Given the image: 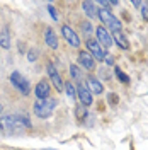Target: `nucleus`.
<instances>
[{
    "label": "nucleus",
    "mask_w": 148,
    "mask_h": 150,
    "mask_svg": "<svg viewBox=\"0 0 148 150\" xmlns=\"http://www.w3.org/2000/svg\"><path fill=\"white\" fill-rule=\"evenodd\" d=\"M31 126V121L26 114H9L0 118V130L5 135H20L22 131Z\"/></svg>",
    "instance_id": "1"
},
{
    "label": "nucleus",
    "mask_w": 148,
    "mask_h": 150,
    "mask_svg": "<svg viewBox=\"0 0 148 150\" xmlns=\"http://www.w3.org/2000/svg\"><path fill=\"white\" fill-rule=\"evenodd\" d=\"M34 114L37 118L44 120V118H49L53 112H55V108H56V101L55 99H43V101H36L34 103Z\"/></svg>",
    "instance_id": "2"
},
{
    "label": "nucleus",
    "mask_w": 148,
    "mask_h": 150,
    "mask_svg": "<svg viewBox=\"0 0 148 150\" xmlns=\"http://www.w3.org/2000/svg\"><path fill=\"white\" fill-rule=\"evenodd\" d=\"M97 16H99V19L109 29H112V31H121V21L118 17H114L112 12H109L107 9H99L97 10Z\"/></svg>",
    "instance_id": "3"
},
{
    "label": "nucleus",
    "mask_w": 148,
    "mask_h": 150,
    "mask_svg": "<svg viewBox=\"0 0 148 150\" xmlns=\"http://www.w3.org/2000/svg\"><path fill=\"white\" fill-rule=\"evenodd\" d=\"M10 82H12V85L17 89L20 94H24V96H27L29 94V80L24 77V75H20L19 72H12L10 74Z\"/></svg>",
    "instance_id": "4"
},
{
    "label": "nucleus",
    "mask_w": 148,
    "mask_h": 150,
    "mask_svg": "<svg viewBox=\"0 0 148 150\" xmlns=\"http://www.w3.org/2000/svg\"><path fill=\"white\" fill-rule=\"evenodd\" d=\"M87 50L95 60H104L106 58V50L97 43V39H87Z\"/></svg>",
    "instance_id": "5"
},
{
    "label": "nucleus",
    "mask_w": 148,
    "mask_h": 150,
    "mask_svg": "<svg viewBox=\"0 0 148 150\" xmlns=\"http://www.w3.org/2000/svg\"><path fill=\"white\" fill-rule=\"evenodd\" d=\"M95 34H97V43L101 45L102 48H109L112 45V36L107 33V29L102 28V26H99L97 28V31H95Z\"/></svg>",
    "instance_id": "6"
},
{
    "label": "nucleus",
    "mask_w": 148,
    "mask_h": 150,
    "mask_svg": "<svg viewBox=\"0 0 148 150\" xmlns=\"http://www.w3.org/2000/svg\"><path fill=\"white\" fill-rule=\"evenodd\" d=\"M61 33H63V38L66 39L68 45H72V46H78V45H80V38H78V34H77L70 26H63V28H61Z\"/></svg>",
    "instance_id": "7"
},
{
    "label": "nucleus",
    "mask_w": 148,
    "mask_h": 150,
    "mask_svg": "<svg viewBox=\"0 0 148 150\" xmlns=\"http://www.w3.org/2000/svg\"><path fill=\"white\" fill-rule=\"evenodd\" d=\"M48 75L53 80L56 91H63V80H61V77H60V74H58V70H56V67L53 63H48Z\"/></svg>",
    "instance_id": "8"
},
{
    "label": "nucleus",
    "mask_w": 148,
    "mask_h": 150,
    "mask_svg": "<svg viewBox=\"0 0 148 150\" xmlns=\"http://www.w3.org/2000/svg\"><path fill=\"white\" fill-rule=\"evenodd\" d=\"M78 63H80L83 68H87V70H94V68H95V60L92 58V55H90L89 51H80V55H78Z\"/></svg>",
    "instance_id": "9"
},
{
    "label": "nucleus",
    "mask_w": 148,
    "mask_h": 150,
    "mask_svg": "<svg viewBox=\"0 0 148 150\" xmlns=\"http://www.w3.org/2000/svg\"><path fill=\"white\" fill-rule=\"evenodd\" d=\"M34 94H36L37 101H43V99H48L49 96V84L46 80H41L36 84V89H34Z\"/></svg>",
    "instance_id": "10"
},
{
    "label": "nucleus",
    "mask_w": 148,
    "mask_h": 150,
    "mask_svg": "<svg viewBox=\"0 0 148 150\" xmlns=\"http://www.w3.org/2000/svg\"><path fill=\"white\" fill-rule=\"evenodd\" d=\"M77 96H78V99H80V103H82L83 106H90V104H92V94H90V91H89L87 87L78 85V87H77Z\"/></svg>",
    "instance_id": "11"
},
{
    "label": "nucleus",
    "mask_w": 148,
    "mask_h": 150,
    "mask_svg": "<svg viewBox=\"0 0 148 150\" xmlns=\"http://www.w3.org/2000/svg\"><path fill=\"white\" fill-rule=\"evenodd\" d=\"M112 43H116L119 48H123V50H126V48L130 46V43H128V39H126V36L121 33V31H112Z\"/></svg>",
    "instance_id": "12"
},
{
    "label": "nucleus",
    "mask_w": 148,
    "mask_h": 150,
    "mask_svg": "<svg viewBox=\"0 0 148 150\" xmlns=\"http://www.w3.org/2000/svg\"><path fill=\"white\" fill-rule=\"evenodd\" d=\"M87 87H89V91H90V94H102L104 92V87H102V84L95 79V77H89V80H87Z\"/></svg>",
    "instance_id": "13"
},
{
    "label": "nucleus",
    "mask_w": 148,
    "mask_h": 150,
    "mask_svg": "<svg viewBox=\"0 0 148 150\" xmlns=\"http://www.w3.org/2000/svg\"><path fill=\"white\" fill-rule=\"evenodd\" d=\"M44 39H46V45L49 48H53V50L58 48V39H56L55 31H53L51 28H48L46 31H44Z\"/></svg>",
    "instance_id": "14"
},
{
    "label": "nucleus",
    "mask_w": 148,
    "mask_h": 150,
    "mask_svg": "<svg viewBox=\"0 0 148 150\" xmlns=\"http://www.w3.org/2000/svg\"><path fill=\"white\" fill-rule=\"evenodd\" d=\"M0 46L2 48H10V34H9V28H4V31L0 33Z\"/></svg>",
    "instance_id": "15"
},
{
    "label": "nucleus",
    "mask_w": 148,
    "mask_h": 150,
    "mask_svg": "<svg viewBox=\"0 0 148 150\" xmlns=\"http://www.w3.org/2000/svg\"><path fill=\"white\" fill-rule=\"evenodd\" d=\"M82 9L85 10V14H87L89 17H95V14H97V10H95V4H94V2H83Z\"/></svg>",
    "instance_id": "16"
},
{
    "label": "nucleus",
    "mask_w": 148,
    "mask_h": 150,
    "mask_svg": "<svg viewBox=\"0 0 148 150\" xmlns=\"http://www.w3.org/2000/svg\"><path fill=\"white\" fill-rule=\"evenodd\" d=\"M70 75H72V79H73V80L82 82V68H80L78 65H72V67H70Z\"/></svg>",
    "instance_id": "17"
},
{
    "label": "nucleus",
    "mask_w": 148,
    "mask_h": 150,
    "mask_svg": "<svg viewBox=\"0 0 148 150\" xmlns=\"http://www.w3.org/2000/svg\"><path fill=\"white\" fill-rule=\"evenodd\" d=\"M116 75H118V79H119V80L123 82V84H130V77H128V75L124 74V72L121 70L119 67H116Z\"/></svg>",
    "instance_id": "18"
},
{
    "label": "nucleus",
    "mask_w": 148,
    "mask_h": 150,
    "mask_svg": "<svg viewBox=\"0 0 148 150\" xmlns=\"http://www.w3.org/2000/svg\"><path fill=\"white\" fill-rule=\"evenodd\" d=\"M65 89H66V94H68V97H75V96H77V91H75V87L70 84V82L65 85Z\"/></svg>",
    "instance_id": "19"
},
{
    "label": "nucleus",
    "mask_w": 148,
    "mask_h": 150,
    "mask_svg": "<svg viewBox=\"0 0 148 150\" xmlns=\"http://www.w3.org/2000/svg\"><path fill=\"white\" fill-rule=\"evenodd\" d=\"M141 16L145 21H148V4H143V2H141Z\"/></svg>",
    "instance_id": "20"
},
{
    "label": "nucleus",
    "mask_w": 148,
    "mask_h": 150,
    "mask_svg": "<svg viewBox=\"0 0 148 150\" xmlns=\"http://www.w3.org/2000/svg\"><path fill=\"white\" fill-rule=\"evenodd\" d=\"M36 58H37V53H36V50H31V51L27 53V60H29V62H34Z\"/></svg>",
    "instance_id": "21"
},
{
    "label": "nucleus",
    "mask_w": 148,
    "mask_h": 150,
    "mask_svg": "<svg viewBox=\"0 0 148 150\" xmlns=\"http://www.w3.org/2000/svg\"><path fill=\"white\" fill-rule=\"evenodd\" d=\"M48 10H49V16H51V17L55 19H58V14H56V10H55V7H53V5H51V4H49V5H48Z\"/></svg>",
    "instance_id": "22"
},
{
    "label": "nucleus",
    "mask_w": 148,
    "mask_h": 150,
    "mask_svg": "<svg viewBox=\"0 0 148 150\" xmlns=\"http://www.w3.org/2000/svg\"><path fill=\"white\" fill-rule=\"evenodd\" d=\"M107 101H109L111 104H116V103H118V97H116V94H111V96L107 97Z\"/></svg>",
    "instance_id": "23"
},
{
    "label": "nucleus",
    "mask_w": 148,
    "mask_h": 150,
    "mask_svg": "<svg viewBox=\"0 0 148 150\" xmlns=\"http://www.w3.org/2000/svg\"><path fill=\"white\" fill-rule=\"evenodd\" d=\"M77 116H78V118H80V120H83V116H85V109H80V108H78V109H77Z\"/></svg>",
    "instance_id": "24"
},
{
    "label": "nucleus",
    "mask_w": 148,
    "mask_h": 150,
    "mask_svg": "<svg viewBox=\"0 0 148 150\" xmlns=\"http://www.w3.org/2000/svg\"><path fill=\"white\" fill-rule=\"evenodd\" d=\"M82 26H83V29H85L87 33H90V24H89V22H83Z\"/></svg>",
    "instance_id": "25"
},
{
    "label": "nucleus",
    "mask_w": 148,
    "mask_h": 150,
    "mask_svg": "<svg viewBox=\"0 0 148 150\" xmlns=\"http://www.w3.org/2000/svg\"><path fill=\"white\" fill-rule=\"evenodd\" d=\"M104 60H106V63H107V65H112V58H111V56H106Z\"/></svg>",
    "instance_id": "26"
},
{
    "label": "nucleus",
    "mask_w": 148,
    "mask_h": 150,
    "mask_svg": "<svg viewBox=\"0 0 148 150\" xmlns=\"http://www.w3.org/2000/svg\"><path fill=\"white\" fill-rule=\"evenodd\" d=\"M131 4H133V5H135V7H141V2H138V0H133V2H131Z\"/></svg>",
    "instance_id": "27"
},
{
    "label": "nucleus",
    "mask_w": 148,
    "mask_h": 150,
    "mask_svg": "<svg viewBox=\"0 0 148 150\" xmlns=\"http://www.w3.org/2000/svg\"><path fill=\"white\" fill-rule=\"evenodd\" d=\"M0 112H2V104H0Z\"/></svg>",
    "instance_id": "28"
}]
</instances>
